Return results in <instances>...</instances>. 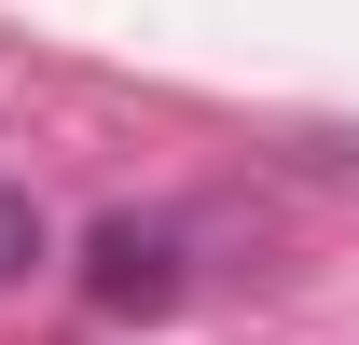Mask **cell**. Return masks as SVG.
I'll list each match as a JSON object with an SVG mask.
<instances>
[{
	"instance_id": "7a4b0ae2",
	"label": "cell",
	"mask_w": 359,
	"mask_h": 345,
	"mask_svg": "<svg viewBox=\"0 0 359 345\" xmlns=\"http://www.w3.org/2000/svg\"><path fill=\"white\" fill-rule=\"evenodd\" d=\"M55 235H42V208L28 194H0V290H28V262H42Z\"/></svg>"
},
{
	"instance_id": "6da1fadb",
	"label": "cell",
	"mask_w": 359,
	"mask_h": 345,
	"mask_svg": "<svg viewBox=\"0 0 359 345\" xmlns=\"http://www.w3.org/2000/svg\"><path fill=\"white\" fill-rule=\"evenodd\" d=\"M83 290L97 304H180V235L166 221H97L83 235Z\"/></svg>"
}]
</instances>
